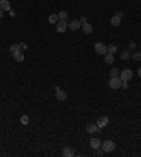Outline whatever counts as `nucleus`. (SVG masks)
Instances as JSON below:
<instances>
[{
    "instance_id": "nucleus-1",
    "label": "nucleus",
    "mask_w": 141,
    "mask_h": 157,
    "mask_svg": "<svg viewBox=\"0 0 141 157\" xmlns=\"http://www.w3.org/2000/svg\"><path fill=\"white\" fill-rule=\"evenodd\" d=\"M122 79H120V77H110L109 79V86L112 88V89H114V91H117V89H120L122 88Z\"/></svg>"
},
{
    "instance_id": "nucleus-2",
    "label": "nucleus",
    "mask_w": 141,
    "mask_h": 157,
    "mask_svg": "<svg viewBox=\"0 0 141 157\" xmlns=\"http://www.w3.org/2000/svg\"><path fill=\"white\" fill-rule=\"evenodd\" d=\"M116 147V144L113 140H104L102 142V146H100V149H102L104 153H110V151H113Z\"/></svg>"
},
{
    "instance_id": "nucleus-3",
    "label": "nucleus",
    "mask_w": 141,
    "mask_h": 157,
    "mask_svg": "<svg viewBox=\"0 0 141 157\" xmlns=\"http://www.w3.org/2000/svg\"><path fill=\"white\" fill-rule=\"evenodd\" d=\"M55 98L59 101V102H64L68 99V93L65 91H62L59 86H55Z\"/></svg>"
},
{
    "instance_id": "nucleus-4",
    "label": "nucleus",
    "mask_w": 141,
    "mask_h": 157,
    "mask_svg": "<svg viewBox=\"0 0 141 157\" xmlns=\"http://www.w3.org/2000/svg\"><path fill=\"white\" fill-rule=\"evenodd\" d=\"M68 23H69L68 20H59L57 24H55V26H57V31H58V33H61V34L65 33V31L68 30Z\"/></svg>"
},
{
    "instance_id": "nucleus-5",
    "label": "nucleus",
    "mask_w": 141,
    "mask_h": 157,
    "mask_svg": "<svg viewBox=\"0 0 141 157\" xmlns=\"http://www.w3.org/2000/svg\"><path fill=\"white\" fill-rule=\"evenodd\" d=\"M133 78V71L131 69H128V68H126V69H123L122 72H120V79L122 81H130V79Z\"/></svg>"
},
{
    "instance_id": "nucleus-6",
    "label": "nucleus",
    "mask_w": 141,
    "mask_h": 157,
    "mask_svg": "<svg viewBox=\"0 0 141 157\" xmlns=\"http://www.w3.org/2000/svg\"><path fill=\"white\" fill-rule=\"evenodd\" d=\"M95 51H96V54H99V55H104V54L107 52V46H104L103 43H96V44H95Z\"/></svg>"
},
{
    "instance_id": "nucleus-7",
    "label": "nucleus",
    "mask_w": 141,
    "mask_h": 157,
    "mask_svg": "<svg viewBox=\"0 0 141 157\" xmlns=\"http://www.w3.org/2000/svg\"><path fill=\"white\" fill-rule=\"evenodd\" d=\"M81 26H82V23H81L79 20H70L69 23H68V28H69L70 31H76V30H79Z\"/></svg>"
},
{
    "instance_id": "nucleus-8",
    "label": "nucleus",
    "mask_w": 141,
    "mask_h": 157,
    "mask_svg": "<svg viewBox=\"0 0 141 157\" xmlns=\"http://www.w3.org/2000/svg\"><path fill=\"white\" fill-rule=\"evenodd\" d=\"M86 132H88V133H90V135H95V133H100V132H102V129H100L96 123H95V124L90 123V124H88V126H86Z\"/></svg>"
},
{
    "instance_id": "nucleus-9",
    "label": "nucleus",
    "mask_w": 141,
    "mask_h": 157,
    "mask_svg": "<svg viewBox=\"0 0 141 157\" xmlns=\"http://www.w3.org/2000/svg\"><path fill=\"white\" fill-rule=\"evenodd\" d=\"M96 124L100 127V129H103V127H106L107 124H109V118L107 116H100V118L97 119Z\"/></svg>"
},
{
    "instance_id": "nucleus-10",
    "label": "nucleus",
    "mask_w": 141,
    "mask_h": 157,
    "mask_svg": "<svg viewBox=\"0 0 141 157\" xmlns=\"http://www.w3.org/2000/svg\"><path fill=\"white\" fill-rule=\"evenodd\" d=\"M100 146H102V140L99 137H95L90 140V147L93 149V150H97V149H100Z\"/></svg>"
},
{
    "instance_id": "nucleus-11",
    "label": "nucleus",
    "mask_w": 141,
    "mask_h": 157,
    "mask_svg": "<svg viewBox=\"0 0 141 157\" xmlns=\"http://www.w3.org/2000/svg\"><path fill=\"white\" fill-rule=\"evenodd\" d=\"M110 24L113 27H119L120 24H122V17H119L117 14H114L112 19H110Z\"/></svg>"
},
{
    "instance_id": "nucleus-12",
    "label": "nucleus",
    "mask_w": 141,
    "mask_h": 157,
    "mask_svg": "<svg viewBox=\"0 0 141 157\" xmlns=\"http://www.w3.org/2000/svg\"><path fill=\"white\" fill-rule=\"evenodd\" d=\"M104 62H106L107 65H112V64L114 62V54L106 52V54H104Z\"/></svg>"
},
{
    "instance_id": "nucleus-13",
    "label": "nucleus",
    "mask_w": 141,
    "mask_h": 157,
    "mask_svg": "<svg viewBox=\"0 0 141 157\" xmlns=\"http://www.w3.org/2000/svg\"><path fill=\"white\" fill-rule=\"evenodd\" d=\"M10 1L9 0H0V9L3 12H10Z\"/></svg>"
},
{
    "instance_id": "nucleus-14",
    "label": "nucleus",
    "mask_w": 141,
    "mask_h": 157,
    "mask_svg": "<svg viewBox=\"0 0 141 157\" xmlns=\"http://www.w3.org/2000/svg\"><path fill=\"white\" fill-rule=\"evenodd\" d=\"M82 31H83V34H92L93 33V27H92L90 23H85V24H82Z\"/></svg>"
},
{
    "instance_id": "nucleus-15",
    "label": "nucleus",
    "mask_w": 141,
    "mask_h": 157,
    "mask_svg": "<svg viewBox=\"0 0 141 157\" xmlns=\"http://www.w3.org/2000/svg\"><path fill=\"white\" fill-rule=\"evenodd\" d=\"M75 154V151L72 147H64V150H62V156L64 157H72Z\"/></svg>"
},
{
    "instance_id": "nucleus-16",
    "label": "nucleus",
    "mask_w": 141,
    "mask_h": 157,
    "mask_svg": "<svg viewBox=\"0 0 141 157\" xmlns=\"http://www.w3.org/2000/svg\"><path fill=\"white\" fill-rule=\"evenodd\" d=\"M13 58H14V61H17V62H23V61H24V52L23 51L16 52L13 55Z\"/></svg>"
},
{
    "instance_id": "nucleus-17",
    "label": "nucleus",
    "mask_w": 141,
    "mask_h": 157,
    "mask_svg": "<svg viewBox=\"0 0 141 157\" xmlns=\"http://www.w3.org/2000/svg\"><path fill=\"white\" fill-rule=\"evenodd\" d=\"M58 21H59V17H58V14H50V17H48V23H51V24H57Z\"/></svg>"
},
{
    "instance_id": "nucleus-18",
    "label": "nucleus",
    "mask_w": 141,
    "mask_h": 157,
    "mask_svg": "<svg viewBox=\"0 0 141 157\" xmlns=\"http://www.w3.org/2000/svg\"><path fill=\"white\" fill-rule=\"evenodd\" d=\"M120 58L122 59H128V58H131V52H130V50H123L122 54H120Z\"/></svg>"
},
{
    "instance_id": "nucleus-19",
    "label": "nucleus",
    "mask_w": 141,
    "mask_h": 157,
    "mask_svg": "<svg viewBox=\"0 0 141 157\" xmlns=\"http://www.w3.org/2000/svg\"><path fill=\"white\" fill-rule=\"evenodd\" d=\"M19 51H21L19 44H13V46H10V54H12V55H14L16 52H19Z\"/></svg>"
},
{
    "instance_id": "nucleus-20",
    "label": "nucleus",
    "mask_w": 141,
    "mask_h": 157,
    "mask_svg": "<svg viewBox=\"0 0 141 157\" xmlns=\"http://www.w3.org/2000/svg\"><path fill=\"white\" fill-rule=\"evenodd\" d=\"M107 52L116 54V52H117V46H116V44H110V46H107Z\"/></svg>"
},
{
    "instance_id": "nucleus-21",
    "label": "nucleus",
    "mask_w": 141,
    "mask_h": 157,
    "mask_svg": "<svg viewBox=\"0 0 141 157\" xmlns=\"http://www.w3.org/2000/svg\"><path fill=\"white\" fill-rule=\"evenodd\" d=\"M131 58L134 59V61H141V51L133 52V54H131Z\"/></svg>"
},
{
    "instance_id": "nucleus-22",
    "label": "nucleus",
    "mask_w": 141,
    "mask_h": 157,
    "mask_svg": "<svg viewBox=\"0 0 141 157\" xmlns=\"http://www.w3.org/2000/svg\"><path fill=\"white\" fill-rule=\"evenodd\" d=\"M119 75H120L119 68H112V69H110V77H119Z\"/></svg>"
},
{
    "instance_id": "nucleus-23",
    "label": "nucleus",
    "mask_w": 141,
    "mask_h": 157,
    "mask_svg": "<svg viewBox=\"0 0 141 157\" xmlns=\"http://www.w3.org/2000/svg\"><path fill=\"white\" fill-rule=\"evenodd\" d=\"M58 17H59V20H68V13L66 12H59Z\"/></svg>"
},
{
    "instance_id": "nucleus-24",
    "label": "nucleus",
    "mask_w": 141,
    "mask_h": 157,
    "mask_svg": "<svg viewBox=\"0 0 141 157\" xmlns=\"http://www.w3.org/2000/svg\"><path fill=\"white\" fill-rule=\"evenodd\" d=\"M21 123H23V124H28V123H30L28 116H23V118H21Z\"/></svg>"
},
{
    "instance_id": "nucleus-25",
    "label": "nucleus",
    "mask_w": 141,
    "mask_h": 157,
    "mask_svg": "<svg viewBox=\"0 0 141 157\" xmlns=\"http://www.w3.org/2000/svg\"><path fill=\"white\" fill-rule=\"evenodd\" d=\"M19 46H20V50H21V51H24V50H27V44H26V43H20Z\"/></svg>"
},
{
    "instance_id": "nucleus-26",
    "label": "nucleus",
    "mask_w": 141,
    "mask_h": 157,
    "mask_svg": "<svg viewBox=\"0 0 141 157\" xmlns=\"http://www.w3.org/2000/svg\"><path fill=\"white\" fill-rule=\"evenodd\" d=\"M122 88H123V89H127V88H128V82H127V81H123V82H122Z\"/></svg>"
},
{
    "instance_id": "nucleus-27",
    "label": "nucleus",
    "mask_w": 141,
    "mask_h": 157,
    "mask_svg": "<svg viewBox=\"0 0 141 157\" xmlns=\"http://www.w3.org/2000/svg\"><path fill=\"white\" fill-rule=\"evenodd\" d=\"M134 48H135V43L134 41H131V43L128 44V50H134Z\"/></svg>"
},
{
    "instance_id": "nucleus-28",
    "label": "nucleus",
    "mask_w": 141,
    "mask_h": 157,
    "mask_svg": "<svg viewBox=\"0 0 141 157\" xmlns=\"http://www.w3.org/2000/svg\"><path fill=\"white\" fill-rule=\"evenodd\" d=\"M95 154H96L97 157H100V156H103V154H104V151H103V150H99V149H97V151L95 153Z\"/></svg>"
},
{
    "instance_id": "nucleus-29",
    "label": "nucleus",
    "mask_w": 141,
    "mask_h": 157,
    "mask_svg": "<svg viewBox=\"0 0 141 157\" xmlns=\"http://www.w3.org/2000/svg\"><path fill=\"white\" fill-rule=\"evenodd\" d=\"M79 21H81V23H82V24H85V23H88V19H86V17H85V16H82V17H81V20H79Z\"/></svg>"
},
{
    "instance_id": "nucleus-30",
    "label": "nucleus",
    "mask_w": 141,
    "mask_h": 157,
    "mask_svg": "<svg viewBox=\"0 0 141 157\" xmlns=\"http://www.w3.org/2000/svg\"><path fill=\"white\" fill-rule=\"evenodd\" d=\"M116 14H117L119 17H123V12H116Z\"/></svg>"
},
{
    "instance_id": "nucleus-31",
    "label": "nucleus",
    "mask_w": 141,
    "mask_h": 157,
    "mask_svg": "<svg viewBox=\"0 0 141 157\" xmlns=\"http://www.w3.org/2000/svg\"><path fill=\"white\" fill-rule=\"evenodd\" d=\"M137 74H138V78L141 79V68H138V72H137Z\"/></svg>"
},
{
    "instance_id": "nucleus-32",
    "label": "nucleus",
    "mask_w": 141,
    "mask_h": 157,
    "mask_svg": "<svg viewBox=\"0 0 141 157\" xmlns=\"http://www.w3.org/2000/svg\"><path fill=\"white\" fill-rule=\"evenodd\" d=\"M140 48H141V46H140Z\"/></svg>"
}]
</instances>
